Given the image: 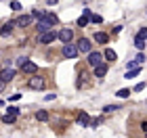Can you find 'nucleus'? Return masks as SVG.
Returning <instances> with one entry per match:
<instances>
[{
    "label": "nucleus",
    "instance_id": "nucleus-1",
    "mask_svg": "<svg viewBox=\"0 0 147 138\" xmlns=\"http://www.w3.org/2000/svg\"><path fill=\"white\" fill-rule=\"evenodd\" d=\"M55 23H57V15H53V13H46V17H42V19L36 23L38 34H49L51 27H53Z\"/></svg>",
    "mask_w": 147,
    "mask_h": 138
},
{
    "label": "nucleus",
    "instance_id": "nucleus-17",
    "mask_svg": "<svg viewBox=\"0 0 147 138\" xmlns=\"http://www.w3.org/2000/svg\"><path fill=\"white\" fill-rule=\"evenodd\" d=\"M36 119H38V121H49V113H46V111H38V113H36Z\"/></svg>",
    "mask_w": 147,
    "mask_h": 138
},
{
    "label": "nucleus",
    "instance_id": "nucleus-23",
    "mask_svg": "<svg viewBox=\"0 0 147 138\" xmlns=\"http://www.w3.org/2000/svg\"><path fill=\"white\" fill-rule=\"evenodd\" d=\"M9 6H11L13 11H21V2H17V0H13V2H11Z\"/></svg>",
    "mask_w": 147,
    "mask_h": 138
},
{
    "label": "nucleus",
    "instance_id": "nucleus-22",
    "mask_svg": "<svg viewBox=\"0 0 147 138\" xmlns=\"http://www.w3.org/2000/svg\"><path fill=\"white\" fill-rule=\"evenodd\" d=\"M116 94H118V98H126V96L130 94V90H128V88H122V90H118Z\"/></svg>",
    "mask_w": 147,
    "mask_h": 138
},
{
    "label": "nucleus",
    "instance_id": "nucleus-16",
    "mask_svg": "<svg viewBox=\"0 0 147 138\" xmlns=\"http://www.w3.org/2000/svg\"><path fill=\"white\" fill-rule=\"evenodd\" d=\"M103 57L107 59L109 63H111V61H116V59H118V55H116V52H113L111 48H107V50H105V52H103Z\"/></svg>",
    "mask_w": 147,
    "mask_h": 138
},
{
    "label": "nucleus",
    "instance_id": "nucleus-28",
    "mask_svg": "<svg viewBox=\"0 0 147 138\" xmlns=\"http://www.w3.org/2000/svg\"><path fill=\"white\" fill-rule=\"evenodd\" d=\"M2 90H4V82H2V80H0V92H2Z\"/></svg>",
    "mask_w": 147,
    "mask_h": 138
},
{
    "label": "nucleus",
    "instance_id": "nucleus-5",
    "mask_svg": "<svg viewBox=\"0 0 147 138\" xmlns=\"http://www.w3.org/2000/svg\"><path fill=\"white\" fill-rule=\"evenodd\" d=\"M61 52H63V57H65V59H76V57H78V46H74V44H65Z\"/></svg>",
    "mask_w": 147,
    "mask_h": 138
},
{
    "label": "nucleus",
    "instance_id": "nucleus-13",
    "mask_svg": "<svg viewBox=\"0 0 147 138\" xmlns=\"http://www.w3.org/2000/svg\"><path fill=\"white\" fill-rule=\"evenodd\" d=\"M105 73H107V65H105V63H101L99 67H95V75L97 77H103Z\"/></svg>",
    "mask_w": 147,
    "mask_h": 138
},
{
    "label": "nucleus",
    "instance_id": "nucleus-3",
    "mask_svg": "<svg viewBox=\"0 0 147 138\" xmlns=\"http://www.w3.org/2000/svg\"><path fill=\"white\" fill-rule=\"evenodd\" d=\"M57 40H61L63 44H71V40H74V29H69V27H63V29H59V34H57Z\"/></svg>",
    "mask_w": 147,
    "mask_h": 138
},
{
    "label": "nucleus",
    "instance_id": "nucleus-11",
    "mask_svg": "<svg viewBox=\"0 0 147 138\" xmlns=\"http://www.w3.org/2000/svg\"><path fill=\"white\" fill-rule=\"evenodd\" d=\"M21 69H23V73H36V71H38V65H36V63H32V61H28Z\"/></svg>",
    "mask_w": 147,
    "mask_h": 138
},
{
    "label": "nucleus",
    "instance_id": "nucleus-29",
    "mask_svg": "<svg viewBox=\"0 0 147 138\" xmlns=\"http://www.w3.org/2000/svg\"><path fill=\"white\" fill-rule=\"evenodd\" d=\"M2 105H4V103H2V101H0V107H2Z\"/></svg>",
    "mask_w": 147,
    "mask_h": 138
},
{
    "label": "nucleus",
    "instance_id": "nucleus-4",
    "mask_svg": "<svg viewBox=\"0 0 147 138\" xmlns=\"http://www.w3.org/2000/svg\"><path fill=\"white\" fill-rule=\"evenodd\" d=\"M86 59H88V65H92V67H99V65H101V61H103V55H101V52L90 50Z\"/></svg>",
    "mask_w": 147,
    "mask_h": 138
},
{
    "label": "nucleus",
    "instance_id": "nucleus-8",
    "mask_svg": "<svg viewBox=\"0 0 147 138\" xmlns=\"http://www.w3.org/2000/svg\"><path fill=\"white\" fill-rule=\"evenodd\" d=\"M78 52H86V55L90 52V40L88 38H80L78 40Z\"/></svg>",
    "mask_w": 147,
    "mask_h": 138
},
{
    "label": "nucleus",
    "instance_id": "nucleus-25",
    "mask_svg": "<svg viewBox=\"0 0 147 138\" xmlns=\"http://www.w3.org/2000/svg\"><path fill=\"white\" fill-rule=\"evenodd\" d=\"M135 46H137L139 50H143V48H145V42H143V40H135Z\"/></svg>",
    "mask_w": 147,
    "mask_h": 138
},
{
    "label": "nucleus",
    "instance_id": "nucleus-21",
    "mask_svg": "<svg viewBox=\"0 0 147 138\" xmlns=\"http://www.w3.org/2000/svg\"><path fill=\"white\" fill-rule=\"evenodd\" d=\"M2 121H4V123H15V121H17V117H15V115H9V113H6V115L2 117Z\"/></svg>",
    "mask_w": 147,
    "mask_h": 138
},
{
    "label": "nucleus",
    "instance_id": "nucleus-20",
    "mask_svg": "<svg viewBox=\"0 0 147 138\" xmlns=\"http://www.w3.org/2000/svg\"><path fill=\"white\" fill-rule=\"evenodd\" d=\"M139 73H141V69H130V71H126V77H128V80H132V77H137Z\"/></svg>",
    "mask_w": 147,
    "mask_h": 138
},
{
    "label": "nucleus",
    "instance_id": "nucleus-18",
    "mask_svg": "<svg viewBox=\"0 0 147 138\" xmlns=\"http://www.w3.org/2000/svg\"><path fill=\"white\" fill-rule=\"evenodd\" d=\"M6 113H9V115H19V113H21V109H19V107H13V105H11V107H6Z\"/></svg>",
    "mask_w": 147,
    "mask_h": 138
},
{
    "label": "nucleus",
    "instance_id": "nucleus-26",
    "mask_svg": "<svg viewBox=\"0 0 147 138\" xmlns=\"http://www.w3.org/2000/svg\"><path fill=\"white\" fill-rule=\"evenodd\" d=\"M90 21H92V23H101V21H103V19H101V17H99V15H90Z\"/></svg>",
    "mask_w": 147,
    "mask_h": 138
},
{
    "label": "nucleus",
    "instance_id": "nucleus-10",
    "mask_svg": "<svg viewBox=\"0 0 147 138\" xmlns=\"http://www.w3.org/2000/svg\"><path fill=\"white\" fill-rule=\"evenodd\" d=\"M15 23L19 25V27H28V25L32 23V15H21V17H19Z\"/></svg>",
    "mask_w": 147,
    "mask_h": 138
},
{
    "label": "nucleus",
    "instance_id": "nucleus-7",
    "mask_svg": "<svg viewBox=\"0 0 147 138\" xmlns=\"http://www.w3.org/2000/svg\"><path fill=\"white\" fill-rule=\"evenodd\" d=\"M53 40H57V34H55V31H49V34H38V42H40V44H51Z\"/></svg>",
    "mask_w": 147,
    "mask_h": 138
},
{
    "label": "nucleus",
    "instance_id": "nucleus-9",
    "mask_svg": "<svg viewBox=\"0 0 147 138\" xmlns=\"http://www.w3.org/2000/svg\"><path fill=\"white\" fill-rule=\"evenodd\" d=\"M80 126H90V117H88V113H84V111H80L78 113V119H76Z\"/></svg>",
    "mask_w": 147,
    "mask_h": 138
},
{
    "label": "nucleus",
    "instance_id": "nucleus-27",
    "mask_svg": "<svg viewBox=\"0 0 147 138\" xmlns=\"http://www.w3.org/2000/svg\"><path fill=\"white\" fill-rule=\"evenodd\" d=\"M143 88H145V84H143V82H141V84H137V86H135V90H139V92H141Z\"/></svg>",
    "mask_w": 147,
    "mask_h": 138
},
{
    "label": "nucleus",
    "instance_id": "nucleus-6",
    "mask_svg": "<svg viewBox=\"0 0 147 138\" xmlns=\"http://www.w3.org/2000/svg\"><path fill=\"white\" fill-rule=\"evenodd\" d=\"M13 77H15V69H11V67H4V69H0V80H2L4 84H6V82H11Z\"/></svg>",
    "mask_w": 147,
    "mask_h": 138
},
{
    "label": "nucleus",
    "instance_id": "nucleus-19",
    "mask_svg": "<svg viewBox=\"0 0 147 138\" xmlns=\"http://www.w3.org/2000/svg\"><path fill=\"white\" fill-rule=\"evenodd\" d=\"M135 40H147V27H143V29H139V34H137V38H135Z\"/></svg>",
    "mask_w": 147,
    "mask_h": 138
},
{
    "label": "nucleus",
    "instance_id": "nucleus-14",
    "mask_svg": "<svg viewBox=\"0 0 147 138\" xmlns=\"http://www.w3.org/2000/svg\"><path fill=\"white\" fill-rule=\"evenodd\" d=\"M13 25H15V21H9L6 25H2V29H0V34H2V36H9L11 31H13Z\"/></svg>",
    "mask_w": 147,
    "mask_h": 138
},
{
    "label": "nucleus",
    "instance_id": "nucleus-15",
    "mask_svg": "<svg viewBox=\"0 0 147 138\" xmlns=\"http://www.w3.org/2000/svg\"><path fill=\"white\" fill-rule=\"evenodd\" d=\"M88 23H90V15H82L78 19V27H86Z\"/></svg>",
    "mask_w": 147,
    "mask_h": 138
},
{
    "label": "nucleus",
    "instance_id": "nucleus-12",
    "mask_svg": "<svg viewBox=\"0 0 147 138\" xmlns=\"http://www.w3.org/2000/svg\"><path fill=\"white\" fill-rule=\"evenodd\" d=\"M107 34H103V31H97L95 34V42H99V44H107Z\"/></svg>",
    "mask_w": 147,
    "mask_h": 138
},
{
    "label": "nucleus",
    "instance_id": "nucleus-2",
    "mask_svg": "<svg viewBox=\"0 0 147 138\" xmlns=\"http://www.w3.org/2000/svg\"><path fill=\"white\" fill-rule=\"evenodd\" d=\"M28 86H30L32 90H44L46 82H44V77H42V75H32V77H30V82H28Z\"/></svg>",
    "mask_w": 147,
    "mask_h": 138
},
{
    "label": "nucleus",
    "instance_id": "nucleus-24",
    "mask_svg": "<svg viewBox=\"0 0 147 138\" xmlns=\"http://www.w3.org/2000/svg\"><path fill=\"white\" fill-rule=\"evenodd\" d=\"M116 109H118V105H107V107H103V113H111Z\"/></svg>",
    "mask_w": 147,
    "mask_h": 138
}]
</instances>
